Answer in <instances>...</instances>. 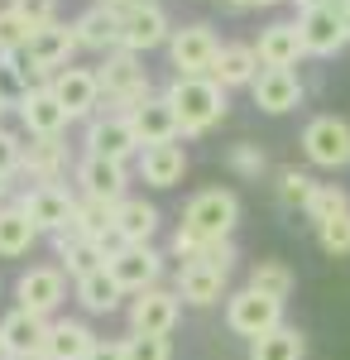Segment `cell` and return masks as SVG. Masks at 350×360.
Masks as SVG:
<instances>
[{"label": "cell", "mask_w": 350, "mask_h": 360, "mask_svg": "<svg viewBox=\"0 0 350 360\" xmlns=\"http://www.w3.org/2000/svg\"><path fill=\"white\" fill-rule=\"evenodd\" d=\"M0 115H5V106H0Z\"/></svg>", "instance_id": "f5cc1de1"}, {"label": "cell", "mask_w": 350, "mask_h": 360, "mask_svg": "<svg viewBox=\"0 0 350 360\" xmlns=\"http://www.w3.org/2000/svg\"><path fill=\"white\" fill-rule=\"evenodd\" d=\"M283 322V303L278 298H264V293H254V288H235V293H226V327L245 341H259L264 332H273Z\"/></svg>", "instance_id": "ba28073f"}, {"label": "cell", "mask_w": 350, "mask_h": 360, "mask_svg": "<svg viewBox=\"0 0 350 360\" xmlns=\"http://www.w3.org/2000/svg\"><path fill=\"white\" fill-rule=\"evenodd\" d=\"M10 5H15V0H10Z\"/></svg>", "instance_id": "db71d44e"}, {"label": "cell", "mask_w": 350, "mask_h": 360, "mask_svg": "<svg viewBox=\"0 0 350 360\" xmlns=\"http://www.w3.org/2000/svg\"><path fill=\"white\" fill-rule=\"evenodd\" d=\"M154 231H159V207L144 202V197H125L115 207V236L125 245H154Z\"/></svg>", "instance_id": "f1b7e54d"}, {"label": "cell", "mask_w": 350, "mask_h": 360, "mask_svg": "<svg viewBox=\"0 0 350 360\" xmlns=\"http://www.w3.org/2000/svg\"><path fill=\"white\" fill-rule=\"evenodd\" d=\"M25 217L39 226V236H63L77 221V193H67L63 183H34L25 197H20Z\"/></svg>", "instance_id": "8992f818"}, {"label": "cell", "mask_w": 350, "mask_h": 360, "mask_svg": "<svg viewBox=\"0 0 350 360\" xmlns=\"http://www.w3.org/2000/svg\"><path fill=\"white\" fill-rule=\"evenodd\" d=\"M168 34H173V20H168V10H163L159 0H144L130 15H120V49H130L139 58L149 53V49H163Z\"/></svg>", "instance_id": "7c38bea8"}, {"label": "cell", "mask_w": 350, "mask_h": 360, "mask_svg": "<svg viewBox=\"0 0 350 360\" xmlns=\"http://www.w3.org/2000/svg\"><path fill=\"white\" fill-rule=\"evenodd\" d=\"M125 360H173V341L168 336H125Z\"/></svg>", "instance_id": "60d3db41"}, {"label": "cell", "mask_w": 350, "mask_h": 360, "mask_svg": "<svg viewBox=\"0 0 350 360\" xmlns=\"http://www.w3.org/2000/svg\"><path fill=\"white\" fill-rule=\"evenodd\" d=\"M120 298H125V288L110 278V269H96V274L77 278V303L86 307V312H115Z\"/></svg>", "instance_id": "1f68e13d"}, {"label": "cell", "mask_w": 350, "mask_h": 360, "mask_svg": "<svg viewBox=\"0 0 350 360\" xmlns=\"http://www.w3.org/2000/svg\"><path fill=\"white\" fill-rule=\"evenodd\" d=\"M10 360H44V356H10Z\"/></svg>", "instance_id": "681fc988"}, {"label": "cell", "mask_w": 350, "mask_h": 360, "mask_svg": "<svg viewBox=\"0 0 350 360\" xmlns=\"http://www.w3.org/2000/svg\"><path fill=\"white\" fill-rule=\"evenodd\" d=\"M82 144H86V154H96V159H115V164H125V159H135V154H139L135 125H130V115H120V111L91 115Z\"/></svg>", "instance_id": "4fadbf2b"}, {"label": "cell", "mask_w": 350, "mask_h": 360, "mask_svg": "<svg viewBox=\"0 0 350 360\" xmlns=\"http://www.w3.org/2000/svg\"><path fill=\"white\" fill-rule=\"evenodd\" d=\"M29 34H34V25H29L25 15L15 10V5H5L0 10V53H25V44H29Z\"/></svg>", "instance_id": "74e56055"}, {"label": "cell", "mask_w": 350, "mask_h": 360, "mask_svg": "<svg viewBox=\"0 0 350 360\" xmlns=\"http://www.w3.org/2000/svg\"><path fill=\"white\" fill-rule=\"evenodd\" d=\"M20 125H25L29 139H34V135H63L72 120H67V111L58 106V96L48 86H34L25 101H20Z\"/></svg>", "instance_id": "484cf974"}, {"label": "cell", "mask_w": 350, "mask_h": 360, "mask_svg": "<svg viewBox=\"0 0 350 360\" xmlns=\"http://www.w3.org/2000/svg\"><path fill=\"white\" fill-rule=\"evenodd\" d=\"M20 164H25V139L0 125V183H10L20 173Z\"/></svg>", "instance_id": "b9f144b4"}, {"label": "cell", "mask_w": 350, "mask_h": 360, "mask_svg": "<svg viewBox=\"0 0 350 360\" xmlns=\"http://www.w3.org/2000/svg\"><path fill=\"white\" fill-rule=\"evenodd\" d=\"M0 360H10V351H5V336H0Z\"/></svg>", "instance_id": "c3c4849f"}, {"label": "cell", "mask_w": 350, "mask_h": 360, "mask_svg": "<svg viewBox=\"0 0 350 360\" xmlns=\"http://www.w3.org/2000/svg\"><path fill=\"white\" fill-rule=\"evenodd\" d=\"M48 91L58 96V106L67 111V120H91V115L101 111V82H96V68H63L53 72V82Z\"/></svg>", "instance_id": "30bf717a"}, {"label": "cell", "mask_w": 350, "mask_h": 360, "mask_svg": "<svg viewBox=\"0 0 350 360\" xmlns=\"http://www.w3.org/2000/svg\"><path fill=\"white\" fill-rule=\"evenodd\" d=\"M226 278H231L226 269H212V264H197V259H192V264L178 269V288H173V293L192 307H212V303L226 298Z\"/></svg>", "instance_id": "cb8c5ba5"}, {"label": "cell", "mask_w": 350, "mask_h": 360, "mask_svg": "<svg viewBox=\"0 0 350 360\" xmlns=\"http://www.w3.org/2000/svg\"><path fill=\"white\" fill-rule=\"evenodd\" d=\"M297 34H302V49L312 58H336L346 49V25H341V15H331L326 5H312V10H302L297 15Z\"/></svg>", "instance_id": "e0dca14e"}, {"label": "cell", "mask_w": 350, "mask_h": 360, "mask_svg": "<svg viewBox=\"0 0 350 360\" xmlns=\"http://www.w3.org/2000/svg\"><path fill=\"white\" fill-rule=\"evenodd\" d=\"M178 312H183V298L173 288H144L130 298V332L139 336H168L178 327Z\"/></svg>", "instance_id": "5bb4252c"}, {"label": "cell", "mask_w": 350, "mask_h": 360, "mask_svg": "<svg viewBox=\"0 0 350 360\" xmlns=\"http://www.w3.org/2000/svg\"><path fill=\"white\" fill-rule=\"evenodd\" d=\"M231 10H269V5H278V0H226Z\"/></svg>", "instance_id": "f6af8a7d"}, {"label": "cell", "mask_w": 350, "mask_h": 360, "mask_svg": "<svg viewBox=\"0 0 350 360\" xmlns=\"http://www.w3.org/2000/svg\"><path fill=\"white\" fill-rule=\"evenodd\" d=\"M317 245L326 250V255H350V212H341V217H331V221L317 226Z\"/></svg>", "instance_id": "ab89813d"}, {"label": "cell", "mask_w": 350, "mask_h": 360, "mask_svg": "<svg viewBox=\"0 0 350 360\" xmlns=\"http://www.w3.org/2000/svg\"><path fill=\"white\" fill-rule=\"evenodd\" d=\"M341 212H350V193L341 183H317V193H312V202H307L302 217L312 226H322V221H331V217H341Z\"/></svg>", "instance_id": "8d00e7d4"}, {"label": "cell", "mask_w": 350, "mask_h": 360, "mask_svg": "<svg viewBox=\"0 0 350 360\" xmlns=\"http://www.w3.org/2000/svg\"><path fill=\"white\" fill-rule=\"evenodd\" d=\"M72 34H77V49L106 58V53H115V49H120V15H115V10H106L101 0H91L77 20H72Z\"/></svg>", "instance_id": "ac0fdd59"}, {"label": "cell", "mask_w": 350, "mask_h": 360, "mask_svg": "<svg viewBox=\"0 0 350 360\" xmlns=\"http://www.w3.org/2000/svg\"><path fill=\"white\" fill-rule=\"evenodd\" d=\"M168 63H173V72L178 77H207L212 72V63L216 53H221V39H216V29L212 25H183V29H173L168 34Z\"/></svg>", "instance_id": "5b68a950"}, {"label": "cell", "mask_w": 350, "mask_h": 360, "mask_svg": "<svg viewBox=\"0 0 350 360\" xmlns=\"http://www.w3.org/2000/svg\"><path fill=\"white\" fill-rule=\"evenodd\" d=\"M317 193V178L307 173V168H278V183H273V197H278V207L283 212H307V202Z\"/></svg>", "instance_id": "836d02e7"}, {"label": "cell", "mask_w": 350, "mask_h": 360, "mask_svg": "<svg viewBox=\"0 0 350 360\" xmlns=\"http://www.w3.org/2000/svg\"><path fill=\"white\" fill-rule=\"evenodd\" d=\"M29 91H34V82H29V72H25V58L0 53V106L5 111H20V101H25Z\"/></svg>", "instance_id": "d590c367"}, {"label": "cell", "mask_w": 350, "mask_h": 360, "mask_svg": "<svg viewBox=\"0 0 350 360\" xmlns=\"http://www.w3.org/2000/svg\"><path fill=\"white\" fill-rule=\"evenodd\" d=\"M183 173H188V149H183L178 139H173V144H149V149H139V178H144L149 188H178Z\"/></svg>", "instance_id": "7402d4cb"}, {"label": "cell", "mask_w": 350, "mask_h": 360, "mask_svg": "<svg viewBox=\"0 0 350 360\" xmlns=\"http://www.w3.org/2000/svg\"><path fill=\"white\" fill-rule=\"evenodd\" d=\"M72 53H77V34H72V25H63V20H48V25H39L34 34H29L25 44V72L34 86H48L53 82V72H63V68H72Z\"/></svg>", "instance_id": "277c9868"}, {"label": "cell", "mask_w": 350, "mask_h": 360, "mask_svg": "<svg viewBox=\"0 0 350 360\" xmlns=\"http://www.w3.org/2000/svg\"><path fill=\"white\" fill-rule=\"evenodd\" d=\"M77 236L86 240H106L110 231H115V207L110 202H96V197H77V221H72Z\"/></svg>", "instance_id": "e575fe53"}, {"label": "cell", "mask_w": 350, "mask_h": 360, "mask_svg": "<svg viewBox=\"0 0 350 360\" xmlns=\"http://www.w3.org/2000/svg\"><path fill=\"white\" fill-rule=\"evenodd\" d=\"M72 164V149L63 144V135H34L25 144V164H20V173L25 178H34V183H58Z\"/></svg>", "instance_id": "d6986e66"}, {"label": "cell", "mask_w": 350, "mask_h": 360, "mask_svg": "<svg viewBox=\"0 0 350 360\" xmlns=\"http://www.w3.org/2000/svg\"><path fill=\"white\" fill-rule=\"evenodd\" d=\"M110 278L135 298V293H144V288H159L163 278V255L154 245H120L115 255L106 259Z\"/></svg>", "instance_id": "8fae6325"}, {"label": "cell", "mask_w": 350, "mask_h": 360, "mask_svg": "<svg viewBox=\"0 0 350 360\" xmlns=\"http://www.w3.org/2000/svg\"><path fill=\"white\" fill-rule=\"evenodd\" d=\"M302 154L317 168H346L350 164V120L341 115H312L302 125Z\"/></svg>", "instance_id": "9c48e42d"}, {"label": "cell", "mask_w": 350, "mask_h": 360, "mask_svg": "<svg viewBox=\"0 0 350 360\" xmlns=\"http://www.w3.org/2000/svg\"><path fill=\"white\" fill-rule=\"evenodd\" d=\"M0 293H5V283H0Z\"/></svg>", "instance_id": "816d5d0a"}, {"label": "cell", "mask_w": 350, "mask_h": 360, "mask_svg": "<svg viewBox=\"0 0 350 360\" xmlns=\"http://www.w3.org/2000/svg\"><path fill=\"white\" fill-rule=\"evenodd\" d=\"M34 240H39V226L25 217V207L20 202L15 207H0V255L5 259H20V255L34 250Z\"/></svg>", "instance_id": "4dcf8cb0"}, {"label": "cell", "mask_w": 350, "mask_h": 360, "mask_svg": "<svg viewBox=\"0 0 350 360\" xmlns=\"http://www.w3.org/2000/svg\"><path fill=\"white\" fill-rule=\"evenodd\" d=\"M254 58H259V68H297L307 49H302V34H297V20H278V25L259 29V39H254Z\"/></svg>", "instance_id": "ffe728a7"}, {"label": "cell", "mask_w": 350, "mask_h": 360, "mask_svg": "<svg viewBox=\"0 0 350 360\" xmlns=\"http://www.w3.org/2000/svg\"><path fill=\"white\" fill-rule=\"evenodd\" d=\"M130 125H135L139 149L183 139V130H178V115H173V106H168V101H163V91H159V96H149L144 106H135V111H130Z\"/></svg>", "instance_id": "44dd1931"}, {"label": "cell", "mask_w": 350, "mask_h": 360, "mask_svg": "<svg viewBox=\"0 0 350 360\" xmlns=\"http://www.w3.org/2000/svg\"><path fill=\"white\" fill-rule=\"evenodd\" d=\"M15 10H20L34 29L48 25V20H58V0H15Z\"/></svg>", "instance_id": "7bdbcfd3"}, {"label": "cell", "mask_w": 350, "mask_h": 360, "mask_svg": "<svg viewBox=\"0 0 350 360\" xmlns=\"http://www.w3.org/2000/svg\"><path fill=\"white\" fill-rule=\"evenodd\" d=\"M240 221V197L231 188H202L188 197L183 221H178V240L192 245H212V240H231V231Z\"/></svg>", "instance_id": "6da1fadb"}, {"label": "cell", "mask_w": 350, "mask_h": 360, "mask_svg": "<svg viewBox=\"0 0 350 360\" xmlns=\"http://www.w3.org/2000/svg\"><path fill=\"white\" fill-rule=\"evenodd\" d=\"M67 303V274L58 264H29L25 274L15 278V307H25L34 317H48Z\"/></svg>", "instance_id": "52a82bcc"}, {"label": "cell", "mask_w": 350, "mask_h": 360, "mask_svg": "<svg viewBox=\"0 0 350 360\" xmlns=\"http://www.w3.org/2000/svg\"><path fill=\"white\" fill-rule=\"evenodd\" d=\"M0 207H5V183H0Z\"/></svg>", "instance_id": "f907efd6"}, {"label": "cell", "mask_w": 350, "mask_h": 360, "mask_svg": "<svg viewBox=\"0 0 350 360\" xmlns=\"http://www.w3.org/2000/svg\"><path fill=\"white\" fill-rule=\"evenodd\" d=\"M216 86H226V91H235V86H249L259 77V58H254V44H221V53H216L212 72H207Z\"/></svg>", "instance_id": "83f0119b"}, {"label": "cell", "mask_w": 350, "mask_h": 360, "mask_svg": "<svg viewBox=\"0 0 350 360\" xmlns=\"http://www.w3.org/2000/svg\"><path fill=\"white\" fill-rule=\"evenodd\" d=\"M245 288H254V293H264V298L288 303V293L297 288V274L283 264V259H259V264L249 269V283H245Z\"/></svg>", "instance_id": "d6a6232c"}, {"label": "cell", "mask_w": 350, "mask_h": 360, "mask_svg": "<svg viewBox=\"0 0 350 360\" xmlns=\"http://www.w3.org/2000/svg\"><path fill=\"white\" fill-rule=\"evenodd\" d=\"M96 82H101V101H110L120 115H130L135 106H144V101L154 96L149 72H144V58L130 53V49H115V53L101 58Z\"/></svg>", "instance_id": "3957f363"}, {"label": "cell", "mask_w": 350, "mask_h": 360, "mask_svg": "<svg viewBox=\"0 0 350 360\" xmlns=\"http://www.w3.org/2000/svg\"><path fill=\"white\" fill-rule=\"evenodd\" d=\"M249 96L264 115H288L302 106V77L293 68H259V77L249 82Z\"/></svg>", "instance_id": "2e32d148"}, {"label": "cell", "mask_w": 350, "mask_h": 360, "mask_svg": "<svg viewBox=\"0 0 350 360\" xmlns=\"http://www.w3.org/2000/svg\"><path fill=\"white\" fill-rule=\"evenodd\" d=\"M53 245H58V269L67 278H86V274H96V269H106L101 240H86L77 231H63V236H53Z\"/></svg>", "instance_id": "d4e9b609"}, {"label": "cell", "mask_w": 350, "mask_h": 360, "mask_svg": "<svg viewBox=\"0 0 350 360\" xmlns=\"http://www.w3.org/2000/svg\"><path fill=\"white\" fill-rule=\"evenodd\" d=\"M96 346V332L77 322V317H58L48 322V341H44V360H86Z\"/></svg>", "instance_id": "4316f807"}, {"label": "cell", "mask_w": 350, "mask_h": 360, "mask_svg": "<svg viewBox=\"0 0 350 360\" xmlns=\"http://www.w3.org/2000/svg\"><path fill=\"white\" fill-rule=\"evenodd\" d=\"M163 101L178 115V130L183 135H207L212 125L226 120V86H216L212 77H173L163 86Z\"/></svg>", "instance_id": "7a4b0ae2"}, {"label": "cell", "mask_w": 350, "mask_h": 360, "mask_svg": "<svg viewBox=\"0 0 350 360\" xmlns=\"http://www.w3.org/2000/svg\"><path fill=\"white\" fill-rule=\"evenodd\" d=\"M0 336H5V351H10V356H44L48 317H34L25 307H10V312L0 317Z\"/></svg>", "instance_id": "603a6c76"}, {"label": "cell", "mask_w": 350, "mask_h": 360, "mask_svg": "<svg viewBox=\"0 0 350 360\" xmlns=\"http://www.w3.org/2000/svg\"><path fill=\"white\" fill-rule=\"evenodd\" d=\"M341 25H346V39H350V5H346V15H341Z\"/></svg>", "instance_id": "7dc6e473"}, {"label": "cell", "mask_w": 350, "mask_h": 360, "mask_svg": "<svg viewBox=\"0 0 350 360\" xmlns=\"http://www.w3.org/2000/svg\"><path fill=\"white\" fill-rule=\"evenodd\" d=\"M125 188H130L125 164H115V159H96V154H82V159H77V197H96V202L120 207V202L130 197Z\"/></svg>", "instance_id": "9a60e30c"}, {"label": "cell", "mask_w": 350, "mask_h": 360, "mask_svg": "<svg viewBox=\"0 0 350 360\" xmlns=\"http://www.w3.org/2000/svg\"><path fill=\"white\" fill-rule=\"evenodd\" d=\"M249 360H307V336L288 322H278L273 332L249 341Z\"/></svg>", "instance_id": "f546056e"}, {"label": "cell", "mask_w": 350, "mask_h": 360, "mask_svg": "<svg viewBox=\"0 0 350 360\" xmlns=\"http://www.w3.org/2000/svg\"><path fill=\"white\" fill-rule=\"evenodd\" d=\"M226 164H231V173H235V178H254V183H259V173L269 168V159H264V149H259L254 139H240V144H231Z\"/></svg>", "instance_id": "f35d334b"}, {"label": "cell", "mask_w": 350, "mask_h": 360, "mask_svg": "<svg viewBox=\"0 0 350 360\" xmlns=\"http://www.w3.org/2000/svg\"><path fill=\"white\" fill-rule=\"evenodd\" d=\"M101 5H106V10H115V15H130L135 5H144V0H101Z\"/></svg>", "instance_id": "bcb514c9"}, {"label": "cell", "mask_w": 350, "mask_h": 360, "mask_svg": "<svg viewBox=\"0 0 350 360\" xmlns=\"http://www.w3.org/2000/svg\"><path fill=\"white\" fill-rule=\"evenodd\" d=\"M86 360H125V341H101V336H96V346H91Z\"/></svg>", "instance_id": "ee69618b"}]
</instances>
